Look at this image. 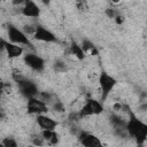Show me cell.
Returning <instances> with one entry per match:
<instances>
[{"label": "cell", "mask_w": 147, "mask_h": 147, "mask_svg": "<svg viewBox=\"0 0 147 147\" xmlns=\"http://www.w3.org/2000/svg\"><path fill=\"white\" fill-rule=\"evenodd\" d=\"M129 119L126 121L125 129L130 137H132L138 145H144L147 138V125L129 108Z\"/></svg>", "instance_id": "6da1fadb"}, {"label": "cell", "mask_w": 147, "mask_h": 147, "mask_svg": "<svg viewBox=\"0 0 147 147\" xmlns=\"http://www.w3.org/2000/svg\"><path fill=\"white\" fill-rule=\"evenodd\" d=\"M7 36L9 39V42L16 44V45H25L29 47H32V42L30 41L29 37L17 26L13 24H8L7 26Z\"/></svg>", "instance_id": "7a4b0ae2"}, {"label": "cell", "mask_w": 147, "mask_h": 147, "mask_svg": "<svg viewBox=\"0 0 147 147\" xmlns=\"http://www.w3.org/2000/svg\"><path fill=\"white\" fill-rule=\"evenodd\" d=\"M103 111V106L102 102L93 99V98H87L83 107L79 109L78 116L82 117H87V116H94V115H100Z\"/></svg>", "instance_id": "3957f363"}, {"label": "cell", "mask_w": 147, "mask_h": 147, "mask_svg": "<svg viewBox=\"0 0 147 147\" xmlns=\"http://www.w3.org/2000/svg\"><path fill=\"white\" fill-rule=\"evenodd\" d=\"M117 80L110 76L109 74L102 71L99 76V86L101 90V101H105L107 99V96L110 94V92L114 90V87L116 86Z\"/></svg>", "instance_id": "277c9868"}, {"label": "cell", "mask_w": 147, "mask_h": 147, "mask_svg": "<svg viewBox=\"0 0 147 147\" xmlns=\"http://www.w3.org/2000/svg\"><path fill=\"white\" fill-rule=\"evenodd\" d=\"M17 85H18V90H20L21 94L23 96H25L26 99L37 98L38 94H39L37 85L33 82H31V80H28V79L23 78L20 82H17Z\"/></svg>", "instance_id": "5b68a950"}, {"label": "cell", "mask_w": 147, "mask_h": 147, "mask_svg": "<svg viewBox=\"0 0 147 147\" xmlns=\"http://www.w3.org/2000/svg\"><path fill=\"white\" fill-rule=\"evenodd\" d=\"M48 106L41 101L38 98H30L28 99V103H26V110L29 114L32 115H44L48 111Z\"/></svg>", "instance_id": "8992f818"}, {"label": "cell", "mask_w": 147, "mask_h": 147, "mask_svg": "<svg viewBox=\"0 0 147 147\" xmlns=\"http://www.w3.org/2000/svg\"><path fill=\"white\" fill-rule=\"evenodd\" d=\"M32 36L36 40L44 41V42H56L57 41V38L55 37V34L42 25H36V30Z\"/></svg>", "instance_id": "52a82bcc"}, {"label": "cell", "mask_w": 147, "mask_h": 147, "mask_svg": "<svg viewBox=\"0 0 147 147\" xmlns=\"http://www.w3.org/2000/svg\"><path fill=\"white\" fill-rule=\"evenodd\" d=\"M24 63L34 71H42L45 68L44 59L33 53H26L24 55Z\"/></svg>", "instance_id": "ba28073f"}, {"label": "cell", "mask_w": 147, "mask_h": 147, "mask_svg": "<svg viewBox=\"0 0 147 147\" xmlns=\"http://www.w3.org/2000/svg\"><path fill=\"white\" fill-rule=\"evenodd\" d=\"M21 14L25 17L37 18L40 15V8L34 1L28 0V1L23 2V7L21 8Z\"/></svg>", "instance_id": "9c48e42d"}, {"label": "cell", "mask_w": 147, "mask_h": 147, "mask_svg": "<svg viewBox=\"0 0 147 147\" xmlns=\"http://www.w3.org/2000/svg\"><path fill=\"white\" fill-rule=\"evenodd\" d=\"M80 144L84 147H105L101 142V140L94 136L93 133H88V132H82L78 137Z\"/></svg>", "instance_id": "30bf717a"}, {"label": "cell", "mask_w": 147, "mask_h": 147, "mask_svg": "<svg viewBox=\"0 0 147 147\" xmlns=\"http://www.w3.org/2000/svg\"><path fill=\"white\" fill-rule=\"evenodd\" d=\"M36 122H37L38 126L41 130H55V127L57 126V122L55 119H53L52 117L47 116L46 114L37 115L36 116Z\"/></svg>", "instance_id": "8fae6325"}, {"label": "cell", "mask_w": 147, "mask_h": 147, "mask_svg": "<svg viewBox=\"0 0 147 147\" xmlns=\"http://www.w3.org/2000/svg\"><path fill=\"white\" fill-rule=\"evenodd\" d=\"M3 49L10 59L20 57L23 54V51H24L22 46H18L16 44H13V42H9V41H6V40H3Z\"/></svg>", "instance_id": "7c38bea8"}, {"label": "cell", "mask_w": 147, "mask_h": 147, "mask_svg": "<svg viewBox=\"0 0 147 147\" xmlns=\"http://www.w3.org/2000/svg\"><path fill=\"white\" fill-rule=\"evenodd\" d=\"M41 138L44 139L45 144L48 145H56L59 142V134L55 132V130H42L41 131Z\"/></svg>", "instance_id": "4fadbf2b"}, {"label": "cell", "mask_w": 147, "mask_h": 147, "mask_svg": "<svg viewBox=\"0 0 147 147\" xmlns=\"http://www.w3.org/2000/svg\"><path fill=\"white\" fill-rule=\"evenodd\" d=\"M69 52H70L71 55H74V56H75L76 59H78V60H84V59L86 57V55H85L84 51L82 49L80 45L77 44L76 41H71V44H70V46H69Z\"/></svg>", "instance_id": "5bb4252c"}, {"label": "cell", "mask_w": 147, "mask_h": 147, "mask_svg": "<svg viewBox=\"0 0 147 147\" xmlns=\"http://www.w3.org/2000/svg\"><path fill=\"white\" fill-rule=\"evenodd\" d=\"M80 47L84 51L85 55H92V56H94V55H98V53H99L98 49H96V47H95V45L92 41H90V40H83Z\"/></svg>", "instance_id": "9a60e30c"}, {"label": "cell", "mask_w": 147, "mask_h": 147, "mask_svg": "<svg viewBox=\"0 0 147 147\" xmlns=\"http://www.w3.org/2000/svg\"><path fill=\"white\" fill-rule=\"evenodd\" d=\"M1 142H2L3 147H18L17 141H16L15 139H13V138H9V137L3 138V139L1 140Z\"/></svg>", "instance_id": "2e32d148"}, {"label": "cell", "mask_w": 147, "mask_h": 147, "mask_svg": "<svg viewBox=\"0 0 147 147\" xmlns=\"http://www.w3.org/2000/svg\"><path fill=\"white\" fill-rule=\"evenodd\" d=\"M44 144H45V141H44V139L41 138V136H38V137L32 138V145H33L34 147H41Z\"/></svg>", "instance_id": "e0dca14e"}, {"label": "cell", "mask_w": 147, "mask_h": 147, "mask_svg": "<svg viewBox=\"0 0 147 147\" xmlns=\"http://www.w3.org/2000/svg\"><path fill=\"white\" fill-rule=\"evenodd\" d=\"M54 68H55L56 71H64V70L67 69V65H65L64 62H62V61H57V62L54 64Z\"/></svg>", "instance_id": "ac0fdd59"}, {"label": "cell", "mask_w": 147, "mask_h": 147, "mask_svg": "<svg viewBox=\"0 0 147 147\" xmlns=\"http://www.w3.org/2000/svg\"><path fill=\"white\" fill-rule=\"evenodd\" d=\"M53 109L55 111H64V107H63L62 102H60V101H56L55 103H53Z\"/></svg>", "instance_id": "d6986e66"}, {"label": "cell", "mask_w": 147, "mask_h": 147, "mask_svg": "<svg viewBox=\"0 0 147 147\" xmlns=\"http://www.w3.org/2000/svg\"><path fill=\"white\" fill-rule=\"evenodd\" d=\"M106 14L108 15V17H110V18H114V17H116L118 14H117V11L115 10V9H106Z\"/></svg>", "instance_id": "ffe728a7"}, {"label": "cell", "mask_w": 147, "mask_h": 147, "mask_svg": "<svg viewBox=\"0 0 147 147\" xmlns=\"http://www.w3.org/2000/svg\"><path fill=\"white\" fill-rule=\"evenodd\" d=\"M115 20H116V23H118V24L123 22V17H122V16H119V15H117V16L115 17Z\"/></svg>", "instance_id": "44dd1931"}, {"label": "cell", "mask_w": 147, "mask_h": 147, "mask_svg": "<svg viewBox=\"0 0 147 147\" xmlns=\"http://www.w3.org/2000/svg\"><path fill=\"white\" fill-rule=\"evenodd\" d=\"M3 116H5V115H3V113L0 110V119H2V118H3Z\"/></svg>", "instance_id": "7402d4cb"}, {"label": "cell", "mask_w": 147, "mask_h": 147, "mask_svg": "<svg viewBox=\"0 0 147 147\" xmlns=\"http://www.w3.org/2000/svg\"><path fill=\"white\" fill-rule=\"evenodd\" d=\"M0 147H3V145H2V142L0 141Z\"/></svg>", "instance_id": "603a6c76"}]
</instances>
